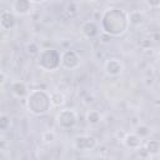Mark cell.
Returning <instances> with one entry per match:
<instances>
[{
	"instance_id": "cell-1",
	"label": "cell",
	"mask_w": 160,
	"mask_h": 160,
	"mask_svg": "<svg viewBox=\"0 0 160 160\" xmlns=\"http://www.w3.org/2000/svg\"><path fill=\"white\" fill-rule=\"evenodd\" d=\"M101 30L110 36H121L129 29V14L120 8L106 9L100 19Z\"/></svg>"
},
{
	"instance_id": "cell-2",
	"label": "cell",
	"mask_w": 160,
	"mask_h": 160,
	"mask_svg": "<svg viewBox=\"0 0 160 160\" xmlns=\"http://www.w3.org/2000/svg\"><path fill=\"white\" fill-rule=\"evenodd\" d=\"M51 96L45 90H31L26 96V109L32 115H45L51 109Z\"/></svg>"
},
{
	"instance_id": "cell-3",
	"label": "cell",
	"mask_w": 160,
	"mask_h": 160,
	"mask_svg": "<svg viewBox=\"0 0 160 160\" xmlns=\"http://www.w3.org/2000/svg\"><path fill=\"white\" fill-rule=\"evenodd\" d=\"M38 66L45 71H54L61 66V54L56 49H42L38 55Z\"/></svg>"
},
{
	"instance_id": "cell-4",
	"label": "cell",
	"mask_w": 160,
	"mask_h": 160,
	"mask_svg": "<svg viewBox=\"0 0 160 160\" xmlns=\"http://www.w3.org/2000/svg\"><path fill=\"white\" fill-rule=\"evenodd\" d=\"M56 122L61 129H71L78 122V114L72 109H62L56 115Z\"/></svg>"
},
{
	"instance_id": "cell-5",
	"label": "cell",
	"mask_w": 160,
	"mask_h": 160,
	"mask_svg": "<svg viewBox=\"0 0 160 160\" xmlns=\"http://www.w3.org/2000/svg\"><path fill=\"white\" fill-rule=\"evenodd\" d=\"M80 62H81V59H80V55L78 54V51L68 49L61 52V66L64 69L75 70L80 66Z\"/></svg>"
},
{
	"instance_id": "cell-6",
	"label": "cell",
	"mask_w": 160,
	"mask_h": 160,
	"mask_svg": "<svg viewBox=\"0 0 160 160\" xmlns=\"http://www.w3.org/2000/svg\"><path fill=\"white\" fill-rule=\"evenodd\" d=\"M98 141L94 136L90 135H78L74 139V148L76 150H82V151H88V150H92L95 149Z\"/></svg>"
},
{
	"instance_id": "cell-7",
	"label": "cell",
	"mask_w": 160,
	"mask_h": 160,
	"mask_svg": "<svg viewBox=\"0 0 160 160\" xmlns=\"http://www.w3.org/2000/svg\"><path fill=\"white\" fill-rule=\"evenodd\" d=\"M104 70L106 72V75L109 76H119L122 70H124V66H122V62L119 60V59H109L105 65H104Z\"/></svg>"
},
{
	"instance_id": "cell-8",
	"label": "cell",
	"mask_w": 160,
	"mask_h": 160,
	"mask_svg": "<svg viewBox=\"0 0 160 160\" xmlns=\"http://www.w3.org/2000/svg\"><path fill=\"white\" fill-rule=\"evenodd\" d=\"M11 9L16 15L24 16V15H28V14L31 12L32 2L30 0H14L12 5H11Z\"/></svg>"
},
{
	"instance_id": "cell-9",
	"label": "cell",
	"mask_w": 160,
	"mask_h": 160,
	"mask_svg": "<svg viewBox=\"0 0 160 160\" xmlns=\"http://www.w3.org/2000/svg\"><path fill=\"white\" fill-rule=\"evenodd\" d=\"M16 19H15V12L10 10H4L0 15V25L2 30H10L15 26Z\"/></svg>"
},
{
	"instance_id": "cell-10",
	"label": "cell",
	"mask_w": 160,
	"mask_h": 160,
	"mask_svg": "<svg viewBox=\"0 0 160 160\" xmlns=\"http://www.w3.org/2000/svg\"><path fill=\"white\" fill-rule=\"evenodd\" d=\"M81 32H82V35L85 38L92 39V38H95L99 34V28H98V25H96L95 21L89 20V21H85L81 25Z\"/></svg>"
},
{
	"instance_id": "cell-11",
	"label": "cell",
	"mask_w": 160,
	"mask_h": 160,
	"mask_svg": "<svg viewBox=\"0 0 160 160\" xmlns=\"http://www.w3.org/2000/svg\"><path fill=\"white\" fill-rule=\"evenodd\" d=\"M124 144L126 148L129 149H139L141 145H142V138H140L138 134L132 132V134H126L125 138H124Z\"/></svg>"
},
{
	"instance_id": "cell-12",
	"label": "cell",
	"mask_w": 160,
	"mask_h": 160,
	"mask_svg": "<svg viewBox=\"0 0 160 160\" xmlns=\"http://www.w3.org/2000/svg\"><path fill=\"white\" fill-rule=\"evenodd\" d=\"M10 89H11L12 95L16 96V98H24L25 95L29 94V92H28V86H26V84H25L24 81H21V80L14 81V82L11 84Z\"/></svg>"
},
{
	"instance_id": "cell-13",
	"label": "cell",
	"mask_w": 160,
	"mask_h": 160,
	"mask_svg": "<svg viewBox=\"0 0 160 160\" xmlns=\"http://www.w3.org/2000/svg\"><path fill=\"white\" fill-rule=\"evenodd\" d=\"M129 21H130V25H139L144 21V14L139 10H132L129 14Z\"/></svg>"
},
{
	"instance_id": "cell-14",
	"label": "cell",
	"mask_w": 160,
	"mask_h": 160,
	"mask_svg": "<svg viewBox=\"0 0 160 160\" xmlns=\"http://www.w3.org/2000/svg\"><path fill=\"white\" fill-rule=\"evenodd\" d=\"M51 96V102L54 106H62L65 104V95L61 91H54L50 94Z\"/></svg>"
},
{
	"instance_id": "cell-15",
	"label": "cell",
	"mask_w": 160,
	"mask_h": 160,
	"mask_svg": "<svg viewBox=\"0 0 160 160\" xmlns=\"http://www.w3.org/2000/svg\"><path fill=\"white\" fill-rule=\"evenodd\" d=\"M101 120V114L98 110H89L86 114V121L90 125H96Z\"/></svg>"
},
{
	"instance_id": "cell-16",
	"label": "cell",
	"mask_w": 160,
	"mask_h": 160,
	"mask_svg": "<svg viewBox=\"0 0 160 160\" xmlns=\"http://www.w3.org/2000/svg\"><path fill=\"white\" fill-rule=\"evenodd\" d=\"M145 148L150 155H156L158 152H160V142L158 140H149L145 144Z\"/></svg>"
},
{
	"instance_id": "cell-17",
	"label": "cell",
	"mask_w": 160,
	"mask_h": 160,
	"mask_svg": "<svg viewBox=\"0 0 160 160\" xmlns=\"http://www.w3.org/2000/svg\"><path fill=\"white\" fill-rule=\"evenodd\" d=\"M26 52L29 54V55H31V56H34V55H39L40 54V46L35 42V41H30V42H28L26 44Z\"/></svg>"
},
{
	"instance_id": "cell-18",
	"label": "cell",
	"mask_w": 160,
	"mask_h": 160,
	"mask_svg": "<svg viewBox=\"0 0 160 160\" xmlns=\"http://www.w3.org/2000/svg\"><path fill=\"white\" fill-rule=\"evenodd\" d=\"M134 132H135V134H138L140 138H142V139H144V138H146V136L149 135L150 129H149V126H146V125L139 124V125H136V126H135Z\"/></svg>"
},
{
	"instance_id": "cell-19",
	"label": "cell",
	"mask_w": 160,
	"mask_h": 160,
	"mask_svg": "<svg viewBox=\"0 0 160 160\" xmlns=\"http://www.w3.org/2000/svg\"><path fill=\"white\" fill-rule=\"evenodd\" d=\"M41 140L44 142H52L55 140V132L51 131V130H48V131H44L41 134Z\"/></svg>"
},
{
	"instance_id": "cell-20",
	"label": "cell",
	"mask_w": 160,
	"mask_h": 160,
	"mask_svg": "<svg viewBox=\"0 0 160 160\" xmlns=\"http://www.w3.org/2000/svg\"><path fill=\"white\" fill-rule=\"evenodd\" d=\"M9 126H10V118L6 114H2L0 116V129L4 131V130H8Z\"/></svg>"
},
{
	"instance_id": "cell-21",
	"label": "cell",
	"mask_w": 160,
	"mask_h": 160,
	"mask_svg": "<svg viewBox=\"0 0 160 160\" xmlns=\"http://www.w3.org/2000/svg\"><path fill=\"white\" fill-rule=\"evenodd\" d=\"M145 1L150 8H159L160 6V0H145Z\"/></svg>"
},
{
	"instance_id": "cell-22",
	"label": "cell",
	"mask_w": 160,
	"mask_h": 160,
	"mask_svg": "<svg viewBox=\"0 0 160 160\" xmlns=\"http://www.w3.org/2000/svg\"><path fill=\"white\" fill-rule=\"evenodd\" d=\"M111 38H112V36H110L109 34H105V32H102V36H101V41H102V42H109V41L111 40Z\"/></svg>"
},
{
	"instance_id": "cell-23",
	"label": "cell",
	"mask_w": 160,
	"mask_h": 160,
	"mask_svg": "<svg viewBox=\"0 0 160 160\" xmlns=\"http://www.w3.org/2000/svg\"><path fill=\"white\" fill-rule=\"evenodd\" d=\"M0 75H1V86H2V85L5 84V81H6V74H5L4 71H1Z\"/></svg>"
},
{
	"instance_id": "cell-24",
	"label": "cell",
	"mask_w": 160,
	"mask_h": 160,
	"mask_svg": "<svg viewBox=\"0 0 160 160\" xmlns=\"http://www.w3.org/2000/svg\"><path fill=\"white\" fill-rule=\"evenodd\" d=\"M32 4H42V2H45V1H48V0H30Z\"/></svg>"
},
{
	"instance_id": "cell-25",
	"label": "cell",
	"mask_w": 160,
	"mask_h": 160,
	"mask_svg": "<svg viewBox=\"0 0 160 160\" xmlns=\"http://www.w3.org/2000/svg\"><path fill=\"white\" fill-rule=\"evenodd\" d=\"M86 1H88V2H96L98 0H86Z\"/></svg>"
},
{
	"instance_id": "cell-26",
	"label": "cell",
	"mask_w": 160,
	"mask_h": 160,
	"mask_svg": "<svg viewBox=\"0 0 160 160\" xmlns=\"http://www.w3.org/2000/svg\"><path fill=\"white\" fill-rule=\"evenodd\" d=\"M48 1H60V0H48Z\"/></svg>"
},
{
	"instance_id": "cell-27",
	"label": "cell",
	"mask_w": 160,
	"mask_h": 160,
	"mask_svg": "<svg viewBox=\"0 0 160 160\" xmlns=\"http://www.w3.org/2000/svg\"><path fill=\"white\" fill-rule=\"evenodd\" d=\"M112 1H120V0H112Z\"/></svg>"
}]
</instances>
